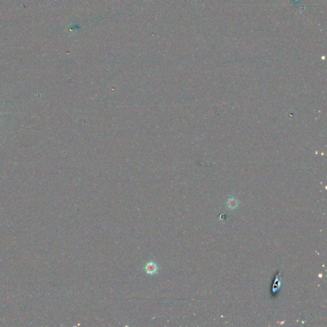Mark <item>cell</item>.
Instances as JSON below:
<instances>
[{"label":"cell","mask_w":327,"mask_h":327,"mask_svg":"<svg viewBox=\"0 0 327 327\" xmlns=\"http://www.w3.org/2000/svg\"><path fill=\"white\" fill-rule=\"evenodd\" d=\"M144 269L146 273L150 274V275H154L158 272L159 267H158L156 263L154 261H149L144 266Z\"/></svg>","instance_id":"1"},{"label":"cell","mask_w":327,"mask_h":327,"mask_svg":"<svg viewBox=\"0 0 327 327\" xmlns=\"http://www.w3.org/2000/svg\"><path fill=\"white\" fill-rule=\"evenodd\" d=\"M228 205L229 206V207H231V208L236 207V205H237V202L236 201V199H229L228 200Z\"/></svg>","instance_id":"2"}]
</instances>
